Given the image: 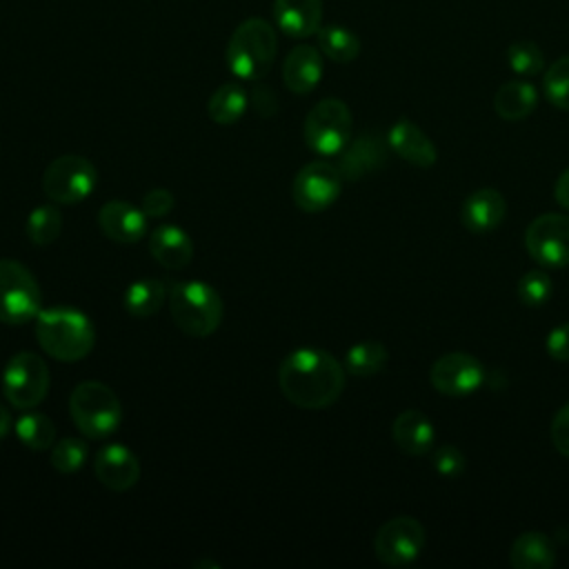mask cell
Segmentation results:
<instances>
[{
	"mask_svg": "<svg viewBox=\"0 0 569 569\" xmlns=\"http://www.w3.org/2000/svg\"><path fill=\"white\" fill-rule=\"evenodd\" d=\"M347 380V369L325 349L300 347L284 356L278 369L282 396L300 409H325L333 405Z\"/></svg>",
	"mask_w": 569,
	"mask_h": 569,
	"instance_id": "6da1fadb",
	"label": "cell"
},
{
	"mask_svg": "<svg viewBox=\"0 0 569 569\" xmlns=\"http://www.w3.org/2000/svg\"><path fill=\"white\" fill-rule=\"evenodd\" d=\"M36 338L42 351L53 360L78 362L91 353L96 329L80 309L49 307L36 316Z\"/></svg>",
	"mask_w": 569,
	"mask_h": 569,
	"instance_id": "7a4b0ae2",
	"label": "cell"
},
{
	"mask_svg": "<svg viewBox=\"0 0 569 569\" xmlns=\"http://www.w3.org/2000/svg\"><path fill=\"white\" fill-rule=\"evenodd\" d=\"M276 53V29L262 18H247L233 29L224 56L227 67L236 78L258 82L271 71Z\"/></svg>",
	"mask_w": 569,
	"mask_h": 569,
	"instance_id": "3957f363",
	"label": "cell"
},
{
	"mask_svg": "<svg viewBox=\"0 0 569 569\" xmlns=\"http://www.w3.org/2000/svg\"><path fill=\"white\" fill-rule=\"evenodd\" d=\"M169 313L180 331L193 338L211 336L224 316L220 293L202 280H182L169 289Z\"/></svg>",
	"mask_w": 569,
	"mask_h": 569,
	"instance_id": "277c9868",
	"label": "cell"
},
{
	"mask_svg": "<svg viewBox=\"0 0 569 569\" xmlns=\"http://www.w3.org/2000/svg\"><path fill=\"white\" fill-rule=\"evenodd\" d=\"M69 413L84 438L100 440L120 427L122 405L104 382L84 380L69 396Z\"/></svg>",
	"mask_w": 569,
	"mask_h": 569,
	"instance_id": "5b68a950",
	"label": "cell"
},
{
	"mask_svg": "<svg viewBox=\"0 0 569 569\" xmlns=\"http://www.w3.org/2000/svg\"><path fill=\"white\" fill-rule=\"evenodd\" d=\"M42 311L36 276L13 258H0V322L24 325Z\"/></svg>",
	"mask_w": 569,
	"mask_h": 569,
	"instance_id": "8992f818",
	"label": "cell"
},
{
	"mask_svg": "<svg viewBox=\"0 0 569 569\" xmlns=\"http://www.w3.org/2000/svg\"><path fill=\"white\" fill-rule=\"evenodd\" d=\"M98 187L96 164L78 153L53 158L42 173V191L56 204H76L87 200Z\"/></svg>",
	"mask_w": 569,
	"mask_h": 569,
	"instance_id": "52a82bcc",
	"label": "cell"
},
{
	"mask_svg": "<svg viewBox=\"0 0 569 569\" xmlns=\"http://www.w3.org/2000/svg\"><path fill=\"white\" fill-rule=\"evenodd\" d=\"M353 118L340 98H325L311 107L305 118V142L320 156L340 153L351 140Z\"/></svg>",
	"mask_w": 569,
	"mask_h": 569,
	"instance_id": "ba28073f",
	"label": "cell"
},
{
	"mask_svg": "<svg viewBox=\"0 0 569 569\" xmlns=\"http://www.w3.org/2000/svg\"><path fill=\"white\" fill-rule=\"evenodd\" d=\"M2 391L11 407L36 409L49 393V367L33 351H18L2 371Z\"/></svg>",
	"mask_w": 569,
	"mask_h": 569,
	"instance_id": "9c48e42d",
	"label": "cell"
},
{
	"mask_svg": "<svg viewBox=\"0 0 569 569\" xmlns=\"http://www.w3.org/2000/svg\"><path fill=\"white\" fill-rule=\"evenodd\" d=\"M427 533L420 520L396 516L387 520L373 536V553L387 567L411 565L425 549Z\"/></svg>",
	"mask_w": 569,
	"mask_h": 569,
	"instance_id": "30bf717a",
	"label": "cell"
},
{
	"mask_svg": "<svg viewBox=\"0 0 569 569\" xmlns=\"http://www.w3.org/2000/svg\"><path fill=\"white\" fill-rule=\"evenodd\" d=\"M342 191V173L327 160L307 162L291 182V198L305 213L329 209Z\"/></svg>",
	"mask_w": 569,
	"mask_h": 569,
	"instance_id": "8fae6325",
	"label": "cell"
},
{
	"mask_svg": "<svg viewBox=\"0 0 569 569\" xmlns=\"http://www.w3.org/2000/svg\"><path fill=\"white\" fill-rule=\"evenodd\" d=\"M525 247L540 267H569V216L542 213L533 218L525 231Z\"/></svg>",
	"mask_w": 569,
	"mask_h": 569,
	"instance_id": "7c38bea8",
	"label": "cell"
},
{
	"mask_svg": "<svg viewBox=\"0 0 569 569\" xmlns=\"http://www.w3.org/2000/svg\"><path fill=\"white\" fill-rule=\"evenodd\" d=\"M429 380L438 393L460 398L473 393L485 382V367L467 351H451L431 365Z\"/></svg>",
	"mask_w": 569,
	"mask_h": 569,
	"instance_id": "4fadbf2b",
	"label": "cell"
},
{
	"mask_svg": "<svg viewBox=\"0 0 569 569\" xmlns=\"http://www.w3.org/2000/svg\"><path fill=\"white\" fill-rule=\"evenodd\" d=\"M98 482L111 491H129L140 480L138 456L122 442H107L93 458Z\"/></svg>",
	"mask_w": 569,
	"mask_h": 569,
	"instance_id": "5bb4252c",
	"label": "cell"
},
{
	"mask_svg": "<svg viewBox=\"0 0 569 569\" xmlns=\"http://www.w3.org/2000/svg\"><path fill=\"white\" fill-rule=\"evenodd\" d=\"M147 213L127 202V200H109L98 211L100 231L120 244H133L147 233Z\"/></svg>",
	"mask_w": 569,
	"mask_h": 569,
	"instance_id": "9a60e30c",
	"label": "cell"
},
{
	"mask_svg": "<svg viewBox=\"0 0 569 569\" xmlns=\"http://www.w3.org/2000/svg\"><path fill=\"white\" fill-rule=\"evenodd\" d=\"M507 202L498 189L482 187L471 191L460 207V222L469 233H489L502 224Z\"/></svg>",
	"mask_w": 569,
	"mask_h": 569,
	"instance_id": "2e32d148",
	"label": "cell"
},
{
	"mask_svg": "<svg viewBox=\"0 0 569 569\" xmlns=\"http://www.w3.org/2000/svg\"><path fill=\"white\" fill-rule=\"evenodd\" d=\"M322 73H325L322 51L311 44L293 47L282 62L284 87L298 96L311 93L320 84Z\"/></svg>",
	"mask_w": 569,
	"mask_h": 569,
	"instance_id": "e0dca14e",
	"label": "cell"
},
{
	"mask_svg": "<svg viewBox=\"0 0 569 569\" xmlns=\"http://www.w3.org/2000/svg\"><path fill=\"white\" fill-rule=\"evenodd\" d=\"M387 160V142L378 133H362L342 149L338 169L342 180H360L380 169Z\"/></svg>",
	"mask_w": 569,
	"mask_h": 569,
	"instance_id": "ac0fdd59",
	"label": "cell"
},
{
	"mask_svg": "<svg viewBox=\"0 0 569 569\" xmlns=\"http://www.w3.org/2000/svg\"><path fill=\"white\" fill-rule=\"evenodd\" d=\"M387 144L405 162L420 167V169H429L438 160V151H436V144L431 142V138L416 122H411L407 118H400L398 122H393V127L387 133Z\"/></svg>",
	"mask_w": 569,
	"mask_h": 569,
	"instance_id": "d6986e66",
	"label": "cell"
},
{
	"mask_svg": "<svg viewBox=\"0 0 569 569\" xmlns=\"http://www.w3.org/2000/svg\"><path fill=\"white\" fill-rule=\"evenodd\" d=\"M278 29L289 38H309L322 27V0H273Z\"/></svg>",
	"mask_w": 569,
	"mask_h": 569,
	"instance_id": "ffe728a7",
	"label": "cell"
},
{
	"mask_svg": "<svg viewBox=\"0 0 569 569\" xmlns=\"http://www.w3.org/2000/svg\"><path fill=\"white\" fill-rule=\"evenodd\" d=\"M149 253L164 269H184L193 258V242L178 224H160L149 236Z\"/></svg>",
	"mask_w": 569,
	"mask_h": 569,
	"instance_id": "44dd1931",
	"label": "cell"
},
{
	"mask_svg": "<svg viewBox=\"0 0 569 569\" xmlns=\"http://www.w3.org/2000/svg\"><path fill=\"white\" fill-rule=\"evenodd\" d=\"M391 438L396 447L407 456H425L436 440L431 420L418 409H405L391 425Z\"/></svg>",
	"mask_w": 569,
	"mask_h": 569,
	"instance_id": "7402d4cb",
	"label": "cell"
},
{
	"mask_svg": "<svg viewBox=\"0 0 569 569\" xmlns=\"http://www.w3.org/2000/svg\"><path fill=\"white\" fill-rule=\"evenodd\" d=\"M556 562V547L542 531H522L509 549L513 569H549Z\"/></svg>",
	"mask_w": 569,
	"mask_h": 569,
	"instance_id": "603a6c76",
	"label": "cell"
},
{
	"mask_svg": "<svg viewBox=\"0 0 569 569\" xmlns=\"http://www.w3.org/2000/svg\"><path fill=\"white\" fill-rule=\"evenodd\" d=\"M538 104V91L527 80H509L498 87L493 96V109L502 120H522L533 113Z\"/></svg>",
	"mask_w": 569,
	"mask_h": 569,
	"instance_id": "cb8c5ba5",
	"label": "cell"
},
{
	"mask_svg": "<svg viewBox=\"0 0 569 569\" xmlns=\"http://www.w3.org/2000/svg\"><path fill=\"white\" fill-rule=\"evenodd\" d=\"M249 107V93L244 91V87H240L238 82H227L220 84L209 102H207V113L216 124H233L238 122L244 111Z\"/></svg>",
	"mask_w": 569,
	"mask_h": 569,
	"instance_id": "d4e9b609",
	"label": "cell"
},
{
	"mask_svg": "<svg viewBox=\"0 0 569 569\" xmlns=\"http://www.w3.org/2000/svg\"><path fill=\"white\" fill-rule=\"evenodd\" d=\"M167 300V287L158 278H140L124 291V309L136 318H149L160 311Z\"/></svg>",
	"mask_w": 569,
	"mask_h": 569,
	"instance_id": "484cf974",
	"label": "cell"
},
{
	"mask_svg": "<svg viewBox=\"0 0 569 569\" xmlns=\"http://www.w3.org/2000/svg\"><path fill=\"white\" fill-rule=\"evenodd\" d=\"M318 49L338 64H349L360 56V38L342 24H325L316 33Z\"/></svg>",
	"mask_w": 569,
	"mask_h": 569,
	"instance_id": "4316f807",
	"label": "cell"
},
{
	"mask_svg": "<svg viewBox=\"0 0 569 569\" xmlns=\"http://www.w3.org/2000/svg\"><path fill=\"white\" fill-rule=\"evenodd\" d=\"M387 347L378 340H362L353 347H349V351L345 353V369L351 373V376H358V378H369V376H376L385 369L387 365Z\"/></svg>",
	"mask_w": 569,
	"mask_h": 569,
	"instance_id": "83f0119b",
	"label": "cell"
},
{
	"mask_svg": "<svg viewBox=\"0 0 569 569\" xmlns=\"http://www.w3.org/2000/svg\"><path fill=\"white\" fill-rule=\"evenodd\" d=\"M18 440L33 451H47L56 442V425L49 416L38 411H27L16 422Z\"/></svg>",
	"mask_w": 569,
	"mask_h": 569,
	"instance_id": "f1b7e54d",
	"label": "cell"
},
{
	"mask_svg": "<svg viewBox=\"0 0 569 569\" xmlns=\"http://www.w3.org/2000/svg\"><path fill=\"white\" fill-rule=\"evenodd\" d=\"M27 238L36 244V247H47L51 242L58 240L60 231H62V213L60 209L53 204H38L31 209L27 224H24Z\"/></svg>",
	"mask_w": 569,
	"mask_h": 569,
	"instance_id": "f546056e",
	"label": "cell"
},
{
	"mask_svg": "<svg viewBox=\"0 0 569 569\" xmlns=\"http://www.w3.org/2000/svg\"><path fill=\"white\" fill-rule=\"evenodd\" d=\"M87 458H89L87 442L80 438H71V436L56 440L51 445V453H49L51 467L60 473H76L78 469L84 467Z\"/></svg>",
	"mask_w": 569,
	"mask_h": 569,
	"instance_id": "4dcf8cb0",
	"label": "cell"
},
{
	"mask_svg": "<svg viewBox=\"0 0 569 569\" xmlns=\"http://www.w3.org/2000/svg\"><path fill=\"white\" fill-rule=\"evenodd\" d=\"M507 64L513 73L522 78H531L545 71V53L536 42L518 40V42H511L507 49Z\"/></svg>",
	"mask_w": 569,
	"mask_h": 569,
	"instance_id": "1f68e13d",
	"label": "cell"
},
{
	"mask_svg": "<svg viewBox=\"0 0 569 569\" xmlns=\"http://www.w3.org/2000/svg\"><path fill=\"white\" fill-rule=\"evenodd\" d=\"M545 98L562 111H569V53L551 62L542 78Z\"/></svg>",
	"mask_w": 569,
	"mask_h": 569,
	"instance_id": "d6a6232c",
	"label": "cell"
},
{
	"mask_svg": "<svg viewBox=\"0 0 569 569\" xmlns=\"http://www.w3.org/2000/svg\"><path fill=\"white\" fill-rule=\"evenodd\" d=\"M553 293V282L542 269H529L516 284V296L525 307H542Z\"/></svg>",
	"mask_w": 569,
	"mask_h": 569,
	"instance_id": "836d02e7",
	"label": "cell"
},
{
	"mask_svg": "<svg viewBox=\"0 0 569 569\" xmlns=\"http://www.w3.org/2000/svg\"><path fill=\"white\" fill-rule=\"evenodd\" d=\"M465 462L467 458L456 445H440L431 456V465L442 478H458L465 471Z\"/></svg>",
	"mask_w": 569,
	"mask_h": 569,
	"instance_id": "e575fe53",
	"label": "cell"
},
{
	"mask_svg": "<svg viewBox=\"0 0 569 569\" xmlns=\"http://www.w3.org/2000/svg\"><path fill=\"white\" fill-rule=\"evenodd\" d=\"M140 209L147 213V218H162L173 209V193L169 189H151L142 196Z\"/></svg>",
	"mask_w": 569,
	"mask_h": 569,
	"instance_id": "d590c367",
	"label": "cell"
},
{
	"mask_svg": "<svg viewBox=\"0 0 569 569\" xmlns=\"http://www.w3.org/2000/svg\"><path fill=\"white\" fill-rule=\"evenodd\" d=\"M549 436H551V445L558 453H562L565 458H569V405L560 407L556 411V416L551 418V427H549Z\"/></svg>",
	"mask_w": 569,
	"mask_h": 569,
	"instance_id": "8d00e7d4",
	"label": "cell"
},
{
	"mask_svg": "<svg viewBox=\"0 0 569 569\" xmlns=\"http://www.w3.org/2000/svg\"><path fill=\"white\" fill-rule=\"evenodd\" d=\"M547 353L558 360V362H569V322L558 325L556 329L549 331L547 342H545Z\"/></svg>",
	"mask_w": 569,
	"mask_h": 569,
	"instance_id": "74e56055",
	"label": "cell"
},
{
	"mask_svg": "<svg viewBox=\"0 0 569 569\" xmlns=\"http://www.w3.org/2000/svg\"><path fill=\"white\" fill-rule=\"evenodd\" d=\"M249 104H251V107L256 109V113L262 116V118H269V116H273V113L278 111V98H276L273 91H271L269 87H264V84H258V87L251 91Z\"/></svg>",
	"mask_w": 569,
	"mask_h": 569,
	"instance_id": "f35d334b",
	"label": "cell"
},
{
	"mask_svg": "<svg viewBox=\"0 0 569 569\" xmlns=\"http://www.w3.org/2000/svg\"><path fill=\"white\" fill-rule=\"evenodd\" d=\"M553 196H556V202L569 211V167L558 176L556 180V187H553Z\"/></svg>",
	"mask_w": 569,
	"mask_h": 569,
	"instance_id": "ab89813d",
	"label": "cell"
},
{
	"mask_svg": "<svg viewBox=\"0 0 569 569\" xmlns=\"http://www.w3.org/2000/svg\"><path fill=\"white\" fill-rule=\"evenodd\" d=\"M9 429H11V413L7 407L0 405V440L9 433Z\"/></svg>",
	"mask_w": 569,
	"mask_h": 569,
	"instance_id": "60d3db41",
	"label": "cell"
}]
</instances>
